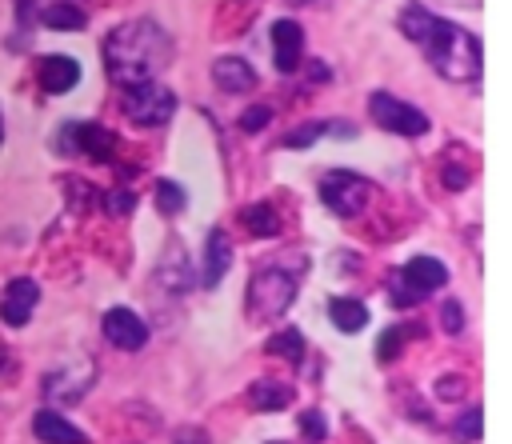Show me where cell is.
I'll use <instances>...</instances> for the list:
<instances>
[{
  "label": "cell",
  "mask_w": 512,
  "mask_h": 444,
  "mask_svg": "<svg viewBox=\"0 0 512 444\" xmlns=\"http://www.w3.org/2000/svg\"><path fill=\"white\" fill-rule=\"evenodd\" d=\"M400 32L428 56V64L444 76V80H456V84H464V80H476L480 76V40L468 32V28H460V24H452V20H444V16H432L424 4H404V12H400Z\"/></svg>",
  "instance_id": "1"
},
{
  "label": "cell",
  "mask_w": 512,
  "mask_h": 444,
  "mask_svg": "<svg viewBox=\"0 0 512 444\" xmlns=\"http://www.w3.org/2000/svg\"><path fill=\"white\" fill-rule=\"evenodd\" d=\"M168 64H172V36L148 16L112 28V36L104 40V68L120 88L156 80Z\"/></svg>",
  "instance_id": "2"
},
{
  "label": "cell",
  "mask_w": 512,
  "mask_h": 444,
  "mask_svg": "<svg viewBox=\"0 0 512 444\" xmlns=\"http://www.w3.org/2000/svg\"><path fill=\"white\" fill-rule=\"evenodd\" d=\"M292 304H296V276H292L288 268L268 264V268L252 272V280H248V300H244V308H248L252 320L272 324V320H280Z\"/></svg>",
  "instance_id": "3"
},
{
  "label": "cell",
  "mask_w": 512,
  "mask_h": 444,
  "mask_svg": "<svg viewBox=\"0 0 512 444\" xmlns=\"http://www.w3.org/2000/svg\"><path fill=\"white\" fill-rule=\"evenodd\" d=\"M388 284H392V304L408 308V304H420L428 292L444 288L448 284V268L436 256H412L404 268H396L388 276Z\"/></svg>",
  "instance_id": "4"
},
{
  "label": "cell",
  "mask_w": 512,
  "mask_h": 444,
  "mask_svg": "<svg viewBox=\"0 0 512 444\" xmlns=\"http://www.w3.org/2000/svg\"><path fill=\"white\" fill-rule=\"evenodd\" d=\"M120 108L132 124L140 128H160L164 120H172L176 112V92L160 80H140V84H128L124 96H120Z\"/></svg>",
  "instance_id": "5"
},
{
  "label": "cell",
  "mask_w": 512,
  "mask_h": 444,
  "mask_svg": "<svg viewBox=\"0 0 512 444\" xmlns=\"http://www.w3.org/2000/svg\"><path fill=\"white\" fill-rule=\"evenodd\" d=\"M368 196H372V184L364 176H356V172H328L320 180V200L336 216H360Z\"/></svg>",
  "instance_id": "6"
},
{
  "label": "cell",
  "mask_w": 512,
  "mask_h": 444,
  "mask_svg": "<svg viewBox=\"0 0 512 444\" xmlns=\"http://www.w3.org/2000/svg\"><path fill=\"white\" fill-rule=\"evenodd\" d=\"M368 112L384 132H396V136H424L428 132V116L420 108H412L408 100H396L388 92H372Z\"/></svg>",
  "instance_id": "7"
},
{
  "label": "cell",
  "mask_w": 512,
  "mask_h": 444,
  "mask_svg": "<svg viewBox=\"0 0 512 444\" xmlns=\"http://www.w3.org/2000/svg\"><path fill=\"white\" fill-rule=\"evenodd\" d=\"M96 380V364L92 360H80V364H68L60 372H48L44 376V396L52 404H76Z\"/></svg>",
  "instance_id": "8"
},
{
  "label": "cell",
  "mask_w": 512,
  "mask_h": 444,
  "mask_svg": "<svg viewBox=\"0 0 512 444\" xmlns=\"http://www.w3.org/2000/svg\"><path fill=\"white\" fill-rule=\"evenodd\" d=\"M100 328H104V340L120 352H140L148 344V324L132 308H108Z\"/></svg>",
  "instance_id": "9"
},
{
  "label": "cell",
  "mask_w": 512,
  "mask_h": 444,
  "mask_svg": "<svg viewBox=\"0 0 512 444\" xmlns=\"http://www.w3.org/2000/svg\"><path fill=\"white\" fill-rule=\"evenodd\" d=\"M36 304H40V284L32 276H16V280H8V288L0 296V320L12 328H24Z\"/></svg>",
  "instance_id": "10"
},
{
  "label": "cell",
  "mask_w": 512,
  "mask_h": 444,
  "mask_svg": "<svg viewBox=\"0 0 512 444\" xmlns=\"http://www.w3.org/2000/svg\"><path fill=\"white\" fill-rule=\"evenodd\" d=\"M36 80H40V88L48 96H64V92H72L80 84V60L76 56H64V52H52V56L40 60Z\"/></svg>",
  "instance_id": "11"
},
{
  "label": "cell",
  "mask_w": 512,
  "mask_h": 444,
  "mask_svg": "<svg viewBox=\"0 0 512 444\" xmlns=\"http://www.w3.org/2000/svg\"><path fill=\"white\" fill-rule=\"evenodd\" d=\"M156 284H160L164 292H172V296L192 292V264H188V256H184V244H180V240H168V248H164V256H160V264H156Z\"/></svg>",
  "instance_id": "12"
},
{
  "label": "cell",
  "mask_w": 512,
  "mask_h": 444,
  "mask_svg": "<svg viewBox=\"0 0 512 444\" xmlns=\"http://www.w3.org/2000/svg\"><path fill=\"white\" fill-rule=\"evenodd\" d=\"M300 56H304V28L296 20H276L272 24V60L280 72H296L300 68Z\"/></svg>",
  "instance_id": "13"
},
{
  "label": "cell",
  "mask_w": 512,
  "mask_h": 444,
  "mask_svg": "<svg viewBox=\"0 0 512 444\" xmlns=\"http://www.w3.org/2000/svg\"><path fill=\"white\" fill-rule=\"evenodd\" d=\"M32 436L40 444H88V436L72 420H64V412H52V408H40L32 416Z\"/></svg>",
  "instance_id": "14"
},
{
  "label": "cell",
  "mask_w": 512,
  "mask_h": 444,
  "mask_svg": "<svg viewBox=\"0 0 512 444\" xmlns=\"http://www.w3.org/2000/svg\"><path fill=\"white\" fill-rule=\"evenodd\" d=\"M232 268V244L224 236V228H212L204 240V272H200V288H216L224 280V272Z\"/></svg>",
  "instance_id": "15"
},
{
  "label": "cell",
  "mask_w": 512,
  "mask_h": 444,
  "mask_svg": "<svg viewBox=\"0 0 512 444\" xmlns=\"http://www.w3.org/2000/svg\"><path fill=\"white\" fill-rule=\"evenodd\" d=\"M212 84L220 92H248L256 84V68L248 60H240V56H220L212 64Z\"/></svg>",
  "instance_id": "16"
},
{
  "label": "cell",
  "mask_w": 512,
  "mask_h": 444,
  "mask_svg": "<svg viewBox=\"0 0 512 444\" xmlns=\"http://www.w3.org/2000/svg\"><path fill=\"white\" fill-rule=\"evenodd\" d=\"M36 20H40L44 28H52V32H80V28L88 24L84 8L72 4V0H48V4H40Z\"/></svg>",
  "instance_id": "17"
},
{
  "label": "cell",
  "mask_w": 512,
  "mask_h": 444,
  "mask_svg": "<svg viewBox=\"0 0 512 444\" xmlns=\"http://www.w3.org/2000/svg\"><path fill=\"white\" fill-rule=\"evenodd\" d=\"M244 400H248L256 412H280V408H288V404L296 400V388H288V384H280V380H256V384H248Z\"/></svg>",
  "instance_id": "18"
},
{
  "label": "cell",
  "mask_w": 512,
  "mask_h": 444,
  "mask_svg": "<svg viewBox=\"0 0 512 444\" xmlns=\"http://www.w3.org/2000/svg\"><path fill=\"white\" fill-rule=\"evenodd\" d=\"M76 152L104 164V160L116 156V132L100 128V124H76Z\"/></svg>",
  "instance_id": "19"
},
{
  "label": "cell",
  "mask_w": 512,
  "mask_h": 444,
  "mask_svg": "<svg viewBox=\"0 0 512 444\" xmlns=\"http://www.w3.org/2000/svg\"><path fill=\"white\" fill-rule=\"evenodd\" d=\"M328 320L340 328V332H364V324H368V308L360 304V300H352V296H332L328 300Z\"/></svg>",
  "instance_id": "20"
},
{
  "label": "cell",
  "mask_w": 512,
  "mask_h": 444,
  "mask_svg": "<svg viewBox=\"0 0 512 444\" xmlns=\"http://www.w3.org/2000/svg\"><path fill=\"white\" fill-rule=\"evenodd\" d=\"M264 352L276 356V360H288V364H300L304 360V332L300 328H280L264 340Z\"/></svg>",
  "instance_id": "21"
},
{
  "label": "cell",
  "mask_w": 512,
  "mask_h": 444,
  "mask_svg": "<svg viewBox=\"0 0 512 444\" xmlns=\"http://www.w3.org/2000/svg\"><path fill=\"white\" fill-rule=\"evenodd\" d=\"M240 224H244L252 236H276V232H280V216H276V208L264 204V200L240 208Z\"/></svg>",
  "instance_id": "22"
},
{
  "label": "cell",
  "mask_w": 512,
  "mask_h": 444,
  "mask_svg": "<svg viewBox=\"0 0 512 444\" xmlns=\"http://www.w3.org/2000/svg\"><path fill=\"white\" fill-rule=\"evenodd\" d=\"M184 204H188V196H184V188H180L176 180H160V184H156V208H160L164 216H180Z\"/></svg>",
  "instance_id": "23"
},
{
  "label": "cell",
  "mask_w": 512,
  "mask_h": 444,
  "mask_svg": "<svg viewBox=\"0 0 512 444\" xmlns=\"http://www.w3.org/2000/svg\"><path fill=\"white\" fill-rule=\"evenodd\" d=\"M404 340H408V328H400V324H392L380 340H376V360L380 364H388V360H396L400 356V348H404Z\"/></svg>",
  "instance_id": "24"
},
{
  "label": "cell",
  "mask_w": 512,
  "mask_h": 444,
  "mask_svg": "<svg viewBox=\"0 0 512 444\" xmlns=\"http://www.w3.org/2000/svg\"><path fill=\"white\" fill-rule=\"evenodd\" d=\"M480 432H484V412H480V408H468L464 416L452 420V436L464 440V444H468V440H480Z\"/></svg>",
  "instance_id": "25"
},
{
  "label": "cell",
  "mask_w": 512,
  "mask_h": 444,
  "mask_svg": "<svg viewBox=\"0 0 512 444\" xmlns=\"http://www.w3.org/2000/svg\"><path fill=\"white\" fill-rule=\"evenodd\" d=\"M320 136H324V120H308V124H300L296 132H288L280 144H284V148H308V144H316Z\"/></svg>",
  "instance_id": "26"
},
{
  "label": "cell",
  "mask_w": 512,
  "mask_h": 444,
  "mask_svg": "<svg viewBox=\"0 0 512 444\" xmlns=\"http://www.w3.org/2000/svg\"><path fill=\"white\" fill-rule=\"evenodd\" d=\"M300 432H304L308 444H320V440L328 436V416H324L320 408H308V412L300 416Z\"/></svg>",
  "instance_id": "27"
},
{
  "label": "cell",
  "mask_w": 512,
  "mask_h": 444,
  "mask_svg": "<svg viewBox=\"0 0 512 444\" xmlns=\"http://www.w3.org/2000/svg\"><path fill=\"white\" fill-rule=\"evenodd\" d=\"M236 124H240V132H260V128L272 124V108H268V104H248Z\"/></svg>",
  "instance_id": "28"
},
{
  "label": "cell",
  "mask_w": 512,
  "mask_h": 444,
  "mask_svg": "<svg viewBox=\"0 0 512 444\" xmlns=\"http://www.w3.org/2000/svg\"><path fill=\"white\" fill-rule=\"evenodd\" d=\"M104 208H108L112 216H128V212L136 208V192H132V188H112V192L104 196Z\"/></svg>",
  "instance_id": "29"
},
{
  "label": "cell",
  "mask_w": 512,
  "mask_h": 444,
  "mask_svg": "<svg viewBox=\"0 0 512 444\" xmlns=\"http://www.w3.org/2000/svg\"><path fill=\"white\" fill-rule=\"evenodd\" d=\"M468 392V384H464V376H436V400H460Z\"/></svg>",
  "instance_id": "30"
},
{
  "label": "cell",
  "mask_w": 512,
  "mask_h": 444,
  "mask_svg": "<svg viewBox=\"0 0 512 444\" xmlns=\"http://www.w3.org/2000/svg\"><path fill=\"white\" fill-rule=\"evenodd\" d=\"M440 180H444V188H452V192H460V188H468V180H472V172H468L464 164H444V172H440Z\"/></svg>",
  "instance_id": "31"
},
{
  "label": "cell",
  "mask_w": 512,
  "mask_h": 444,
  "mask_svg": "<svg viewBox=\"0 0 512 444\" xmlns=\"http://www.w3.org/2000/svg\"><path fill=\"white\" fill-rule=\"evenodd\" d=\"M440 320H444V332L456 336V332L464 328V308H460L456 300H444V304H440Z\"/></svg>",
  "instance_id": "32"
},
{
  "label": "cell",
  "mask_w": 512,
  "mask_h": 444,
  "mask_svg": "<svg viewBox=\"0 0 512 444\" xmlns=\"http://www.w3.org/2000/svg\"><path fill=\"white\" fill-rule=\"evenodd\" d=\"M172 444H212V440H208V432L200 424H184V428H176Z\"/></svg>",
  "instance_id": "33"
},
{
  "label": "cell",
  "mask_w": 512,
  "mask_h": 444,
  "mask_svg": "<svg viewBox=\"0 0 512 444\" xmlns=\"http://www.w3.org/2000/svg\"><path fill=\"white\" fill-rule=\"evenodd\" d=\"M16 12H20V24H28V20H36L40 0H16Z\"/></svg>",
  "instance_id": "34"
},
{
  "label": "cell",
  "mask_w": 512,
  "mask_h": 444,
  "mask_svg": "<svg viewBox=\"0 0 512 444\" xmlns=\"http://www.w3.org/2000/svg\"><path fill=\"white\" fill-rule=\"evenodd\" d=\"M4 360H8V352H4V348H0V368H4Z\"/></svg>",
  "instance_id": "35"
},
{
  "label": "cell",
  "mask_w": 512,
  "mask_h": 444,
  "mask_svg": "<svg viewBox=\"0 0 512 444\" xmlns=\"http://www.w3.org/2000/svg\"><path fill=\"white\" fill-rule=\"evenodd\" d=\"M0 144H4V120H0Z\"/></svg>",
  "instance_id": "36"
},
{
  "label": "cell",
  "mask_w": 512,
  "mask_h": 444,
  "mask_svg": "<svg viewBox=\"0 0 512 444\" xmlns=\"http://www.w3.org/2000/svg\"><path fill=\"white\" fill-rule=\"evenodd\" d=\"M296 4H308V0H296Z\"/></svg>",
  "instance_id": "37"
}]
</instances>
